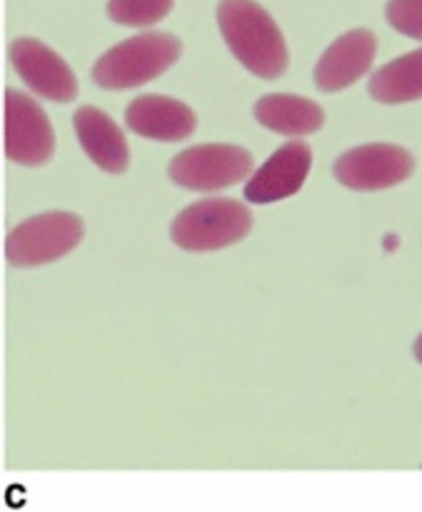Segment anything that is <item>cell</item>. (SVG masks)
<instances>
[{
    "label": "cell",
    "instance_id": "1",
    "mask_svg": "<svg viewBox=\"0 0 422 512\" xmlns=\"http://www.w3.org/2000/svg\"><path fill=\"white\" fill-rule=\"evenodd\" d=\"M218 28L230 53L258 78L273 80L288 70L290 55L273 15L255 0H220Z\"/></svg>",
    "mask_w": 422,
    "mask_h": 512
},
{
    "label": "cell",
    "instance_id": "2",
    "mask_svg": "<svg viewBox=\"0 0 422 512\" xmlns=\"http://www.w3.org/2000/svg\"><path fill=\"white\" fill-rule=\"evenodd\" d=\"M183 43L173 33H140L123 40L93 65V80L103 90H130L173 68Z\"/></svg>",
    "mask_w": 422,
    "mask_h": 512
},
{
    "label": "cell",
    "instance_id": "3",
    "mask_svg": "<svg viewBox=\"0 0 422 512\" xmlns=\"http://www.w3.org/2000/svg\"><path fill=\"white\" fill-rule=\"evenodd\" d=\"M253 228V215L230 198H205L188 205L170 225V238L188 253H213L240 243Z\"/></svg>",
    "mask_w": 422,
    "mask_h": 512
},
{
    "label": "cell",
    "instance_id": "4",
    "mask_svg": "<svg viewBox=\"0 0 422 512\" xmlns=\"http://www.w3.org/2000/svg\"><path fill=\"white\" fill-rule=\"evenodd\" d=\"M168 175L185 190L218 193L253 175V155L240 145H193L170 160Z\"/></svg>",
    "mask_w": 422,
    "mask_h": 512
},
{
    "label": "cell",
    "instance_id": "5",
    "mask_svg": "<svg viewBox=\"0 0 422 512\" xmlns=\"http://www.w3.org/2000/svg\"><path fill=\"white\" fill-rule=\"evenodd\" d=\"M85 225L73 213H43L23 220L5 240V258L15 268L53 263L78 248Z\"/></svg>",
    "mask_w": 422,
    "mask_h": 512
},
{
    "label": "cell",
    "instance_id": "6",
    "mask_svg": "<svg viewBox=\"0 0 422 512\" xmlns=\"http://www.w3.org/2000/svg\"><path fill=\"white\" fill-rule=\"evenodd\" d=\"M333 173L340 185L355 193H375L405 183L415 173V158L400 145L368 143L340 155Z\"/></svg>",
    "mask_w": 422,
    "mask_h": 512
},
{
    "label": "cell",
    "instance_id": "7",
    "mask_svg": "<svg viewBox=\"0 0 422 512\" xmlns=\"http://www.w3.org/2000/svg\"><path fill=\"white\" fill-rule=\"evenodd\" d=\"M5 155L20 165H43L55 153V135L45 110L30 95L5 90Z\"/></svg>",
    "mask_w": 422,
    "mask_h": 512
},
{
    "label": "cell",
    "instance_id": "8",
    "mask_svg": "<svg viewBox=\"0 0 422 512\" xmlns=\"http://www.w3.org/2000/svg\"><path fill=\"white\" fill-rule=\"evenodd\" d=\"M10 60H13L15 73L40 98L55 100V103H68V100L78 95V80H75L70 65L53 48L40 43V40H13Z\"/></svg>",
    "mask_w": 422,
    "mask_h": 512
},
{
    "label": "cell",
    "instance_id": "9",
    "mask_svg": "<svg viewBox=\"0 0 422 512\" xmlns=\"http://www.w3.org/2000/svg\"><path fill=\"white\" fill-rule=\"evenodd\" d=\"M313 165V150L303 140H290L280 145L245 185V198L255 205L278 203L293 198L305 185Z\"/></svg>",
    "mask_w": 422,
    "mask_h": 512
},
{
    "label": "cell",
    "instance_id": "10",
    "mask_svg": "<svg viewBox=\"0 0 422 512\" xmlns=\"http://www.w3.org/2000/svg\"><path fill=\"white\" fill-rule=\"evenodd\" d=\"M378 53V38L373 30L358 28L340 35L333 45H328L315 65V85L323 93H340L358 83L373 68Z\"/></svg>",
    "mask_w": 422,
    "mask_h": 512
},
{
    "label": "cell",
    "instance_id": "11",
    "mask_svg": "<svg viewBox=\"0 0 422 512\" xmlns=\"http://www.w3.org/2000/svg\"><path fill=\"white\" fill-rule=\"evenodd\" d=\"M125 125L140 138L178 143L195 133L193 108L165 95H140L125 108Z\"/></svg>",
    "mask_w": 422,
    "mask_h": 512
},
{
    "label": "cell",
    "instance_id": "12",
    "mask_svg": "<svg viewBox=\"0 0 422 512\" xmlns=\"http://www.w3.org/2000/svg\"><path fill=\"white\" fill-rule=\"evenodd\" d=\"M73 128L80 140V148L85 150V155H88L103 173L120 175L128 170V140H125V135L120 133L118 125H115L103 110L93 108V105H83V108L75 110Z\"/></svg>",
    "mask_w": 422,
    "mask_h": 512
},
{
    "label": "cell",
    "instance_id": "13",
    "mask_svg": "<svg viewBox=\"0 0 422 512\" xmlns=\"http://www.w3.org/2000/svg\"><path fill=\"white\" fill-rule=\"evenodd\" d=\"M255 120L268 130L280 135H308L318 133L325 125V113L310 98L288 93L263 95L253 108Z\"/></svg>",
    "mask_w": 422,
    "mask_h": 512
},
{
    "label": "cell",
    "instance_id": "14",
    "mask_svg": "<svg viewBox=\"0 0 422 512\" xmlns=\"http://www.w3.org/2000/svg\"><path fill=\"white\" fill-rule=\"evenodd\" d=\"M373 100L385 105L410 103L422 98V48L390 60L375 70L368 83Z\"/></svg>",
    "mask_w": 422,
    "mask_h": 512
},
{
    "label": "cell",
    "instance_id": "15",
    "mask_svg": "<svg viewBox=\"0 0 422 512\" xmlns=\"http://www.w3.org/2000/svg\"><path fill=\"white\" fill-rule=\"evenodd\" d=\"M175 0H108V18L128 28H150L168 18Z\"/></svg>",
    "mask_w": 422,
    "mask_h": 512
},
{
    "label": "cell",
    "instance_id": "16",
    "mask_svg": "<svg viewBox=\"0 0 422 512\" xmlns=\"http://www.w3.org/2000/svg\"><path fill=\"white\" fill-rule=\"evenodd\" d=\"M385 18L398 33L422 40V0H388Z\"/></svg>",
    "mask_w": 422,
    "mask_h": 512
},
{
    "label": "cell",
    "instance_id": "17",
    "mask_svg": "<svg viewBox=\"0 0 422 512\" xmlns=\"http://www.w3.org/2000/svg\"><path fill=\"white\" fill-rule=\"evenodd\" d=\"M415 358H418V363H422V335L418 340H415Z\"/></svg>",
    "mask_w": 422,
    "mask_h": 512
}]
</instances>
